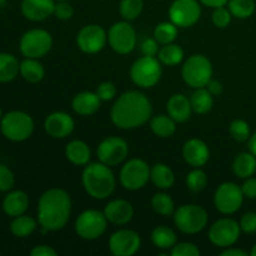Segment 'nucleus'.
Wrapping results in <instances>:
<instances>
[{"label":"nucleus","mask_w":256,"mask_h":256,"mask_svg":"<svg viewBox=\"0 0 256 256\" xmlns=\"http://www.w3.org/2000/svg\"><path fill=\"white\" fill-rule=\"evenodd\" d=\"M170 254L172 256H199L200 250L192 242H176L172 248Z\"/></svg>","instance_id":"42"},{"label":"nucleus","mask_w":256,"mask_h":256,"mask_svg":"<svg viewBox=\"0 0 256 256\" xmlns=\"http://www.w3.org/2000/svg\"><path fill=\"white\" fill-rule=\"evenodd\" d=\"M152 206L156 214L162 216H170L174 214V200L165 192H156L152 199Z\"/></svg>","instance_id":"37"},{"label":"nucleus","mask_w":256,"mask_h":256,"mask_svg":"<svg viewBox=\"0 0 256 256\" xmlns=\"http://www.w3.org/2000/svg\"><path fill=\"white\" fill-rule=\"evenodd\" d=\"M159 50V42L155 38H148L142 42V52L145 56H158Z\"/></svg>","instance_id":"47"},{"label":"nucleus","mask_w":256,"mask_h":256,"mask_svg":"<svg viewBox=\"0 0 256 256\" xmlns=\"http://www.w3.org/2000/svg\"><path fill=\"white\" fill-rule=\"evenodd\" d=\"M104 214L108 222L114 225H126L132 222L134 216V208L128 200L115 199L112 200L105 206Z\"/></svg>","instance_id":"21"},{"label":"nucleus","mask_w":256,"mask_h":256,"mask_svg":"<svg viewBox=\"0 0 256 256\" xmlns=\"http://www.w3.org/2000/svg\"><path fill=\"white\" fill-rule=\"evenodd\" d=\"M54 15L59 20H69L74 15V8L69 2H56L54 8Z\"/></svg>","instance_id":"45"},{"label":"nucleus","mask_w":256,"mask_h":256,"mask_svg":"<svg viewBox=\"0 0 256 256\" xmlns=\"http://www.w3.org/2000/svg\"><path fill=\"white\" fill-rule=\"evenodd\" d=\"M158 59L162 64L166 65V66H175V65L180 64L184 59V50L180 45L172 44V42L165 44L162 45V48H160Z\"/></svg>","instance_id":"34"},{"label":"nucleus","mask_w":256,"mask_h":256,"mask_svg":"<svg viewBox=\"0 0 256 256\" xmlns=\"http://www.w3.org/2000/svg\"><path fill=\"white\" fill-rule=\"evenodd\" d=\"M15 184V176L12 170L0 164V192H10Z\"/></svg>","instance_id":"43"},{"label":"nucleus","mask_w":256,"mask_h":256,"mask_svg":"<svg viewBox=\"0 0 256 256\" xmlns=\"http://www.w3.org/2000/svg\"><path fill=\"white\" fill-rule=\"evenodd\" d=\"M178 36V26L172 22H162L155 26L154 38L162 45L170 44Z\"/></svg>","instance_id":"36"},{"label":"nucleus","mask_w":256,"mask_h":256,"mask_svg":"<svg viewBox=\"0 0 256 256\" xmlns=\"http://www.w3.org/2000/svg\"><path fill=\"white\" fill-rule=\"evenodd\" d=\"M0 132L10 142H24L34 132V120L28 112L12 110L0 119Z\"/></svg>","instance_id":"4"},{"label":"nucleus","mask_w":256,"mask_h":256,"mask_svg":"<svg viewBox=\"0 0 256 256\" xmlns=\"http://www.w3.org/2000/svg\"><path fill=\"white\" fill-rule=\"evenodd\" d=\"M242 190L245 198L256 199V178H248L245 179L244 184L242 185Z\"/></svg>","instance_id":"48"},{"label":"nucleus","mask_w":256,"mask_h":256,"mask_svg":"<svg viewBox=\"0 0 256 256\" xmlns=\"http://www.w3.org/2000/svg\"><path fill=\"white\" fill-rule=\"evenodd\" d=\"M168 114L176 122H184L190 119L192 112L190 98L184 94H174L169 98L166 102Z\"/></svg>","instance_id":"22"},{"label":"nucleus","mask_w":256,"mask_h":256,"mask_svg":"<svg viewBox=\"0 0 256 256\" xmlns=\"http://www.w3.org/2000/svg\"><path fill=\"white\" fill-rule=\"evenodd\" d=\"M65 156L72 164L78 166L88 165L92 158L89 145L82 140H72L65 148Z\"/></svg>","instance_id":"25"},{"label":"nucleus","mask_w":256,"mask_h":256,"mask_svg":"<svg viewBox=\"0 0 256 256\" xmlns=\"http://www.w3.org/2000/svg\"><path fill=\"white\" fill-rule=\"evenodd\" d=\"M229 132H230V135L232 136V139L236 140V142H248L249 138L252 136L249 124L242 119L232 120V124H230L229 126Z\"/></svg>","instance_id":"40"},{"label":"nucleus","mask_w":256,"mask_h":256,"mask_svg":"<svg viewBox=\"0 0 256 256\" xmlns=\"http://www.w3.org/2000/svg\"><path fill=\"white\" fill-rule=\"evenodd\" d=\"M232 172L240 179H248L256 172V156L252 152H245L236 155L232 162Z\"/></svg>","instance_id":"26"},{"label":"nucleus","mask_w":256,"mask_h":256,"mask_svg":"<svg viewBox=\"0 0 256 256\" xmlns=\"http://www.w3.org/2000/svg\"><path fill=\"white\" fill-rule=\"evenodd\" d=\"M108 42L118 54H129L136 46V32L128 20L118 22L108 32Z\"/></svg>","instance_id":"12"},{"label":"nucleus","mask_w":256,"mask_h":256,"mask_svg":"<svg viewBox=\"0 0 256 256\" xmlns=\"http://www.w3.org/2000/svg\"><path fill=\"white\" fill-rule=\"evenodd\" d=\"M82 182L85 192L96 200L108 199L116 185L114 172L102 162L88 164L82 172Z\"/></svg>","instance_id":"3"},{"label":"nucleus","mask_w":256,"mask_h":256,"mask_svg":"<svg viewBox=\"0 0 256 256\" xmlns=\"http://www.w3.org/2000/svg\"><path fill=\"white\" fill-rule=\"evenodd\" d=\"M72 214V198L64 189L52 188L42 192L38 202V222L42 232L62 230Z\"/></svg>","instance_id":"2"},{"label":"nucleus","mask_w":256,"mask_h":256,"mask_svg":"<svg viewBox=\"0 0 256 256\" xmlns=\"http://www.w3.org/2000/svg\"><path fill=\"white\" fill-rule=\"evenodd\" d=\"M38 224L39 222L34 218L22 214L16 218H12V222H10V232L14 236L22 239V238L32 235L36 230Z\"/></svg>","instance_id":"30"},{"label":"nucleus","mask_w":256,"mask_h":256,"mask_svg":"<svg viewBox=\"0 0 256 256\" xmlns=\"http://www.w3.org/2000/svg\"><path fill=\"white\" fill-rule=\"evenodd\" d=\"M182 76L192 89L205 88L212 79V62L205 55H192L182 65Z\"/></svg>","instance_id":"6"},{"label":"nucleus","mask_w":256,"mask_h":256,"mask_svg":"<svg viewBox=\"0 0 256 256\" xmlns=\"http://www.w3.org/2000/svg\"><path fill=\"white\" fill-rule=\"evenodd\" d=\"M202 16L199 0H174L169 8L170 22L178 28H190Z\"/></svg>","instance_id":"13"},{"label":"nucleus","mask_w":256,"mask_h":256,"mask_svg":"<svg viewBox=\"0 0 256 256\" xmlns=\"http://www.w3.org/2000/svg\"><path fill=\"white\" fill-rule=\"evenodd\" d=\"M186 186L188 189L194 192H199L205 189L208 185V176L206 172L202 170L200 168H194L189 174L186 175Z\"/></svg>","instance_id":"39"},{"label":"nucleus","mask_w":256,"mask_h":256,"mask_svg":"<svg viewBox=\"0 0 256 256\" xmlns=\"http://www.w3.org/2000/svg\"><path fill=\"white\" fill-rule=\"evenodd\" d=\"M239 224L242 232H246V234H254L256 232V212H249L242 215Z\"/></svg>","instance_id":"46"},{"label":"nucleus","mask_w":256,"mask_h":256,"mask_svg":"<svg viewBox=\"0 0 256 256\" xmlns=\"http://www.w3.org/2000/svg\"><path fill=\"white\" fill-rule=\"evenodd\" d=\"M242 228L239 222L230 218L216 220L209 229V240L219 248L232 246L239 240Z\"/></svg>","instance_id":"14"},{"label":"nucleus","mask_w":256,"mask_h":256,"mask_svg":"<svg viewBox=\"0 0 256 256\" xmlns=\"http://www.w3.org/2000/svg\"><path fill=\"white\" fill-rule=\"evenodd\" d=\"M102 100L98 96L96 92H82L75 95L72 98V106L76 114L82 115V116H89V115L95 114L100 109Z\"/></svg>","instance_id":"24"},{"label":"nucleus","mask_w":256,"mask_h":256,"mask_svg":"<svg viewBox=\"0 0 256 256\" xmlns=\"http://www.w3.org/2000/svg\"><path fill=\"white\" fill-rule=\"evenodd\" d=\"M244 192L242 186L235 182H222L214 195V204L218 212L230 215L236 212L244 202Z\"/></svg>","instance_id":"11"},{"label":"nucleus","mask_w":256,"mask_h":256,"mask_svg":"<svg viewBox=\"0 0 256 256\" xmlns=\"http://www.w3.org/2000/svg\"><path fill=\"white\" fill-rule=\"evenodd\" d=\"M56 2H69V0H56Z\"/></svg>","instance_id":"57"},{"label":"nucleus","mask_w":256,"mask_h":256,"mask_svg":"<svg viewBox=\"0 0 256 256\" xmlns=\"http://www.w3.org/2000/svg\"><path fill=\"white\" fill-rule=\"evenodd\" d=\"M108 42V32L98 24L82 26L76 35V45L82 52L96 54L102 52Z\"/></svg>","instance_id":"16"},{"label":"nucleus","mask_w":256,"mask_h":256,"mask_svg":"<svg viewBox=\"0 0 256 256\" xmlns=\"http://www.w3.org/2000/svg\"><path fill=\"white\" fill-rule=\"evenodd\" d=\"M162 62L156 56H142L134 62L130 69L132 82L142 89L155 86L162 78Z\"/></svg>","instance_id":"7"},{"label":"nucleus","mask_w":256,"mask_h":256,"mask_svg":"<svg viewBox=\"0 0 256 256\" xmlns=\"http://www.w3.org/2000/svg\"><path fill=\"white\" fill-rule=\"evenodd\" d=\"M52 48V38L44 29H32L22 34L19 42L20 52L25 58L40 59L44 58Z\"/></svg>","instance_id":"8"},{"label":"nucleus","mask_w":256,"mask_h":256,"mask_svg":"<svg viewBox=\"0 0 256 256\" xmlns=\"http://www.w3.org/2000/svg\"><path fill=\"white\" fill-rule=\"evenodd\" d=\"M182 158L192 168L204 166L210 158V150L202 140L189 139L182 146Z\"/></svg>","instance_id":"19"},{"label":"nucleus","mask_w":256,"mask_h":256,"mask_svg":"<svg viewBox=\"0 0 256 256\" xmlns=\"http://www.w3.org/2000/svg\"><path fill=\"white\" fill-rule=\"evenodd\" d=\"M222 256H248V252H245L244 250L236 249V248H225L224 252H222Z\"/></svg>","instance_id":"52"},{"label":"nucleus","mask_w":256,"mask_h":256,"mask_svg":"<svg viewBox=\"0 0 256 256\" xmlns=\"http://www.w3.org/2000/svg\"><path fill=\"white\" fill-rule=\"evenodd\" d=\"M232 12L225 6L215 8L212 12V22L219 29H225L226 26H229V24L232 22Z\"/></svg>","instance_id":"41"},{"label":"nucleus","mask_w":256,"mask_h":256,"mask_svg":"<svg viewBox=\"0 0 256 256\" xmlns=\"http://www.w3.org/2000/svg\"><path fill=\"white\" fill-rule=\"evenodd\" d=\"M20 75L24 78L26 82L36 84L42 82L45 76V69L42 62H38V59L32 58H25L20 62Z\"/></svg>","instance_id":"28"},{"label":"nucleus","mask_w":256,"mask_h":256,"mask_svg":"<svg viewBox=\"0 0 256 256\" xmlns=\"http://www.w3.org/2000/svg\"><path fill=\"white\" fill-rule=\"evenodd\" d=\"M75 122L68 112H55L46 116L44 129L54 139H64L74 132Z\"/></svg>","instance_id":"18"},{"label":"nucleus","mask_w":256,"mask_h":256,"mask_svg":"<svg viewBox=\"0 0 256 256\" xmlns=\"http://www.w3.org/2000/svg\"><path fill=\"white\" fill-rule=\"evenodd\" d=\"M150 180L156 188L166 190L174 185L175 175L166 164L158 162L150 168Z\"/></svg>","instance_id":"27"},{"label":"nucleus","mask_w":256,"mask_h":256,"mask_svg":"<svg viewBox=\"0 0 256 256\" xmlns=\"http://www.w3.org/2000/svg\"><path fill=\"white\" fill-rule=\"evenodd\" d=\"M152 242L158 249L169 250L178 242L176 234L169 226H158L152 232Z\"/></svg>","instance_id":"33"},{"label":"nucleus","mask_w":256,"mask_h":256,"mask_svg":"<svg viewBox=\"0 0 256 256\" xmlns=\"http://www.w3.org/2000/svg\"><path fill=\"white\" fill-rule=\"evenodd\" d=\"M255 8L256 5L254 0H229L228 2V9L236 19L250 18L254 14Z\"/></svg>","instance_id":"35"},{"label":"nucleus","mask_w":256,"mask_h":256,"mask_svg":"<svg viewBox=\"0 0 256 256\" xmlns=\"http://www.w3.org/2000/svg\"><path fill=\"white\" fill-rule=\"evenodd\" d=\"M129 154V145L119 136H108L99 144L96 155L99 162L108 166L119 165L126 159Z\"/></svg>","instance_id":"15"},{"label":"nucleus","mask_w":256,"mask_h":256,"mask_svg":"<svg viewBox=\"0 0 256 256\" xmlns=\"http://www.w3.org/2000/svg\"><path fill=\"white\" fill-rule=\"evenodd\" d=\"M6 4V0H0V6H4Z\"/></svg>","instance_id":"55"},{"label":"nucleus","mask_w":256,"mask_h":256,"mask_svg":"<svg viewBox=\"0 0 256 256\" xmlns=\"http://www.w3.org/2000/svg\"><path fill=\"white\" fill-rule=\"evenodd\" d=\"M206 210L196 204L182 205L174 212L175 226L184 234H198L208 225Z\"/></svg>","instance_id":"5"},{"label":"nucleus","mask_w":256,"mask_h":256,"mask_svg":"<svg viewBox=\"0 0 256 256\" xmlns=\"http://www.w3.org/2000/svg\"><path fill=\"white\" fill-rule=\"evenodd\" d=\"M2 106H0V119H2Z\"/></svg>","instance_id":"56"},{"label":"nucleus","mask_w":256,"mask_h":256,"mask_svg":"<svg viewBox=\"0 0 256 256\" xmlns=\"http://www.w3.org/2000/svg\"><path fill=\"white\" fill-rule=\"evenodd\" d=\"M144 8V2L142 0H122L119 5V12L122 19L132 22L138 16H140Z\"/></svg>","instance_id":"38"},{"label":"nucleus","mask_w":256,"mask_h":256,"mask_svg":"<svg viewBox=\"0 0 256 256\" xmlns=\"http://www.w3.org/2000/svg\"><path fill=\"white\" fill-rule=\"evenodd\" d=\"M199 2L202 5H205V6H210L212 9H215V8L219 6H226L229 0H199Z\"/></svg>","instance_id":"51"},{"label":"nucleus","mask_w":256,"mask_h":256,"mask_svg":"<svg viewBox=\"0 0 256 256\" xmlns=\"http://www.w3.org/2000/svg\"><path fill=\"white\" fill-rule=\"evenodd\" d=\"M55 0H22V14L30 22H42L54 14Z\"/></svg>","instance_id":"20"},{"label":"nucleus","mask_w":256,"mask_h":256,"mask_svg":"<svg viewBox=\"0 0 256 256\" xmlns=\"http://www.w3.org/2000/svg\"><path fill=\"white\" fill-rule=\"evenodd\" d=\"M214 95L210 94L206 88H199L195 89L190 96V102H192V112L196 114H206L212 109L214 105Z\"/></svg>","instance_id":"31"},{"label":"nucleus","mask_w":256,"mask_h":256,"mask_svg":"<svg viewBox=\"0 0 256 256\" xmlns=\"http://www.w3.org/2000/svg\"><path fill=\"white\" fill-rule=\"evenodd\" d=\"M98 96L102 102H110L116 96V86L110 82H104L98 85L96 92Z\"/></svg>","instance_id":"44"},{"label":"nucleus","mask_w":256,"mask_h":256,"mask_svg":"<svg viewBox=\"0 0 256 256\" xmlns=\"http://www.w3.org/2000/svg\"><path fill=\"white\" fill-rule=\"evenodd\" d=\"M150 128L158 136L170 138L176 132V122L169 114L156 115L150 120Z\"/></svg>","instance_id":"32"},{"label":"nucleus","mask_w":256,"mask_h":256,"mask_svg":"<svg viewBox=\"0 0 256 256\" xmlns=\"http://www.w3.org/2000/svg\"><path fill=\"white\" fill-rule=\"evenodd\" d=\"M152 106L150 100L136 90L125 92L112 106V122L119 129H136L152 119Z\"/></svg>","instance_id":"1"},{"label":"nucleus","mask_w":256,"mask_h":256,"mask_svg":"<svg viewBox=\"0 0 256 256\" xmlns=\"http://www.w3.org/2000/svg\"><path fill=\"white\" fill-rule=\"evenodd\" d=\"M120 184L126 190H139L146 185L150 179V168L144 160L130 159L120 170Z\"/></svg>","instance_id":"10"},{"label":"nucleus","mask_w":256,"mask_h":256,"mask_svg":"<svg viewBox=\"0 0 256 256\" xmlns=\"http://www.w3.org/2000/svg\"><path fill=\"white\" fill-rule=\"evenodd\" d=\"M32 256H56V250L49 245H38V246L32 248L30 252Z\"/></svg>","instance_id":"49"},{"label":"nucleus","mask_w":256,"mask_h":256,"mask_svg":"<svg viewBox=\"0 0 256 256\" xmlns=\"http://www.w3.org/2000/svg\"><path fill=\"white\" fill-rule=\"evenodd\" d=\"M250 255H252V256H256V244L254 245V246H252V252H250Z\"/></svg>","instance_id":"54"},{"label":"nucleus","mask_w":256,"mask_h":256,"mask_svg":"<svg viewBox=\"0 0 256 256\" xmlns=\"http://www.w3.org/2000/svg\"><path fill=\"white\" fill-rule=\"evenodd\" d=\"M29 208V196L22 190H12L2 200V210L10 218L25 214Z\"/></svg>","instance_id":"23"},{"label":"nucleus","mask_w":256,"mask_h":256,"mask_svg":"<svg viewBox=\"0 0 256 256\" xmlns=\"http://www.w3.org/2000/svg\"><path fill=\"white\" fill-rule=\"evenodd\" d=\"M104 212L89 209L82 212L75 220V232L84 240H95L102 236L108 226Z\"/></svg>","instance_id":"9"},{"label":"nucleus","mask_w":256,"mask_h":256,"mask_svg":"<svg viewBox=\"0 0 256 256\" xmlns=\"http://www.w3.org/2000/svg\"><path fill=\"white\" fill-rule=\"evenodd\" d=\"M109 250L115 256H132L139 252L142 239L134 230L122 229L109 238Z\"/></svg>","instance_id":"17"},{"label":"nucleus","mask_w":256,"mask_h":256,"mask_svg":"<svg viewBox=\"0 0 256 256\" xmlns=\"http://www.w3.org/2000/svg\"><path fill=\"white\" fill-rule=\"evenodd\" d=\"M248 142H249V152H252L256 156V132L249 138Z\"/></svg>","instance_id":"53"},{"label":"nucleus","mask_w":256,"mask_h":256,"mask_svg":"<svg viewBox=\"0 0 256 256\" xmlns=\"http://www.w3.org/2000/svg\"><path fill=\"white\" fill-rule=\"evenodd\" d=\"M205 88H206V89L210 92V94H212L214 96H215V95L222 94V82H218V80H212V79L209 82H208V85Z\"/></svg>","instance_id":"50"},{"label":"nucleus","mask_w":256,"mask_h":256,"mask_svg":"<svg viewBox=\"0 0 256 256\" xmlns=\"http://www.w3.org/2000/svg\"><path fill=\"white\" fill-rule=\"evenodd\" d=\"M20 74V62L9 52H0V82H12Z\"/></svg>","instance_id":"29"}]
</instances>
